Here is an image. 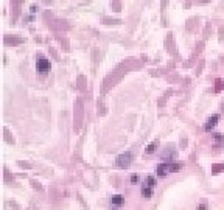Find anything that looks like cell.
I'll return each instance as SVG.
<instances>
[{
    "mask_svg": "<svg viewBox=\"0 0 224 210\" xmlns=\"http://www.w3.org/2000/svg\"><path fill=\"white\" fill-rule=\"evenodd\" d=\"M196 210H207V205H205V204H201V205H198Z\"/></svg>",
    "mask_w": 224,
    "mask_h": 210,
    "instance_id": "4fadbf2b",
    "label": "cell"
},
{
    "mask_svg": "<svg viewBox=\"0 0 224 210\" xmlns=\"http://www.w3.org/2000/svg\"><path fill=\"white\" fill-rule=\"evenodd\" d=\"M48 70H50V61H48L45 56L41 55V56L38 58V72L42 73V75H45Z\"/></svg>",
    "mask_w": 224,
    "mask_h": 210,
    "instance_id": "7a4b0ae2",
    "label": "cell"
},
{
    "mask_svg": "<svg viewBox=\"0 0 224 210\" xmlns=\"http://www.w3.org/2000/svg\"><path fill=\"white\" fill-rule=\"evenodd\" d=\"M142 194H143L145 198H151V196H153V187L145 182V184L142 185Z\"/></svg>",
    "mask_w": 224,
    "mask_h": 210,
    "instance_id": "5b68a950",
    "label": "cell"
},
{
    "mask_svg": "<svg viewBox=\"0 0 224 210\" xmlns=\"http://www.w3.org/2000/svg\"><path fill=\"white\" fill-rule=\"evenodd\" d=\"M131 182H132V184L139 182V176H137V174H132V176H131Z\"/></svg>",
    "mask_w": 224,
    "mask_h": 210,
    "instance_id": "7c38bea8",
    "label": "cell"
},
{
    "mask_svg": "<svg viewBox=\"0 0 224 210\" xmlns=\"http://www.w3.org/2000/svg\"><path fill=\"white\" fill-rule=\"evenodd\" d=\"M222 87H224L222 81H221V79H216V86H215V92H219V90H221Z\"/></svg>",
    "mask_w": 224,
    "mask_h": 210,
    "instance_id": "8fae6325",
    "label": "cell"
},
{
    "mask_svg": "<svg viewBox=\"0 0 224 210\" xmlns=\"http://www.w3.org/2000/svg\"><path fill=\"white\" fill-rule=\"evenodd\" d=\"M123 201H125V199H123L122 194H115V196H112V198H110V202L114 204V205H122Z\"/></svg>",
    "mask_w": 224,
    "mask_h": 210,
    "instance_id": "8992f818",
    "label": "cell"
},
{
    "mask_svg": "<svg viewBox=\"0 0 224 210\" xmlns=\"http://www.w3.org/2000/svg\"><path fill=\"white\" fill-rule=\"evenodd\" d=\"M131 162H132V156L129 153H123L115 159V165L120 167V168H128L131 165Z\"/></svg>",
    "mask_w": 224,
    "mask_h": 210,
    "instance_id": "6da1fadb",
    "label": "cell"
},
{
    "mask_svg": "<svg viewBox=\"0 0 224 210\" xmlns=\"http://www.w3.org/2000/svg\"><path fill=\"white\" fill-rule=\"evenodd\" d=\"M218 120H219V115H216V114H215V115H212V117L207 120V123H205L204 129H205V131H212V129L215 128V125L218 123Z\"/></svg>",
    "mask_w": 224,
    "mask_h": 210,
    "instance_id": "277c9868",
    "label": "cell"
},
{
    "mask_svg": "<svg viewBox=\"0 0 224 210\" xmlns=\"http://www.w3.org/2000/svg\"><path fill=\"white\" fill-rule=\"evenodd\" d=\"M156 148H157V142H153L151 145H148V146H146L145 153H146V154H151V153H154V151H156Z\"/></svg>",
    "mask_w": 224,
    "mask_h": 210,
    "instance_id": "52a82bcc",
    "label": "cell"
},
{
    "mask_svg": "<svg viewBox=\"0 0 224 210\" xmlns=\"http://www.w3.org/2000/svg\"><path fill=\"white\" fill-rule=\"evenodd\" d=\"M213 140H215V143H216V146H219L222 142H224V137L221 136V134H213Z\"/></svg>",
    "mask_w": 224,
    "mask_h": 210,
    "instance_id": "ba28073f",
    "label": "cell"
},
{
    "mask_svg": "<svg viewBox=\"0 0 224 210\" xmlns=\"http://www.w3.org/2000/svg\"><path fill=\"white\" fill-rule=\"evenodd\" d=\"M219 170H224V163H218V165H212V171H213V173H219Z\"/></svg>",
    "mask_w": 224,
    "mask_h": 210,
    "instance_id": "9c48e42d",
    "label": "cell"
},
{
    "mask_svg": "<svg viewBox=\"0 0 224 210\" xmlns=\"http://www.w3.org/2000/svg\"><path fill=\"white\" fill-rule=\"evenodd\" d=\"M145 182H146V184H148V185H151V187H153V188H154V185H156V179H154V177H153V176H148V177H146V181H145Z\"/></svg>",
    "mask_w": 224,
    "mask_h": 210,
    "instance_id": "30bf717a",
    "label": "cell"
},
{
    "mask_svg": "<svg viewBox=\"0 0 224 210\" xmlns=\"http://www.w3.org/2000/svg\"><path fill=\"white\" fill-rule=\"evenodd\" d=\"M170 171H171V163H167V162H164V163L157 165V176L164 177V176H167Z\"/></svg>",
    "mask_w": 224,
    "mask_h": 210,
    "instance_id": "3957f363",
    "label": "cell"
}]
</instances>
